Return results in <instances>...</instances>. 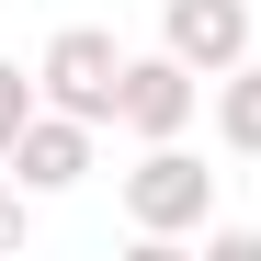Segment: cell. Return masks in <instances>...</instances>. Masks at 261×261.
Here are the masks:
<instances>
[{
    "mask_svg": "<svg viewBox=\"0 0 261 261\" xmlns=\"http://www.w3.org/2000/svg\"><path fill=\"white\" fill-rule=\"evenodd\" d=\"M159 46L182 68H216V80H227L250 57V0H170V12H159Z\"/></svg>",
    "mask_w": 261,
    "mask_h": 261,
    "instance_id": "4",
    "label": "cell"
},
{
    "mask_svg": "<svg viewBox=\"0 0 261 261\" xmlns=\"http://www.w3.org/2000/svg\"><path fill=\"white\" fill-rule=\"evenodd\" d=\"M0 250H23V193L0 182Z\"/></svg>",
    "mask_w": 261,
    "mask_h": 261,
    "instance_id": "9",
    "label": "cell"
},
{
    "mask_svg": "<svg viewBox=\"0 0 261 261\" xmlns=\"http://www.w3.org/2000/svg\"><path fill=\"white\" fill-rule=\"evenodd\" d=\"M0 159H12V182H23V193H68L80 170H91V125H80V114H57V102H46V114H34L23 137L0 148Z\"/></svg>",
    "mask_w": 261,
    "mask_h": 261,
    "instance_id": "5",
    "label": "cell"
},
{
    "mask_svg": "<svg viewBox=\"0 0 261 261\" xmlns=\"http://www.w3.org/2000/svg\"><path fill=\"white\" fill-rule=\"evenodd\" d=\"M204 250L216 261H261V227H204Z\"/></svg>",
    "mask_w": 261,
    "mask_h": 261,
    "instance_id": "8",
    "label": "cell"
},
{
    "mask_svg": "<svg viewBox=\"0 0 261 261\" xmlns=\"http://www.w3.org/2000/svg\"><path fill=\"white\" fill-rule=\"evenodd\" d=\"M34 114H46V80H23L12 57H0V148H12V137H23Z\"/></svg>",
    "mask_w": 261,
    "mask_h": 261,
    "instance_id": "7",
    "label": "cell"
},
{
    "mask_svg": "<svg viewBox=\"0 0 261 261\" xmlns=\"http://www.w3.org/2000/svg\"><path fill=\"white\" fill-rule=\"evenodd\" d=\"M125 216H137V239H182V227L216 216V170L182 137H148V159L125 170Z\"/></svg>",
    "mask_w": 261,
    "mask_h": 261,
    "instance_id": "1",
    "label": "cell"
},
{
    "mask_svg": "<svg viewBox=\"0 0 261 261\" xmlns=\"http://www.w3.org/2000/svg\"><path fill=\"white\" fill-rule=\"evenodd\" d=\"M34 80H46V102H57V114L114 125V102H125V46H114L102 23H57V34H46V57H34Z\"/></svg>",
    "mask_w": 261,
    "mask_h": 261,
    "instance_id": "2",
    "label": "cell"
},
{
    "mask_svg": "<svg viewBox=\"0 0 261 261\" xmlns=\"http://www.w3.org/2000/svg\"><path fill=\"white\" fill-rule=\"evenodd\" d=\"M216 137H227L239 159H261V68H250V57L227 68V91H216Z\"/></svg>",
    "mask_w": 261,
    "mask_h": 261,
    "instance_id": "6",
    "label": "cell"
},
{
    "mask_svg": "<svg viewBox=\"0 0 261 261\" xmlns=\"http://www.w3.org/2000/svg\"><path fill=\"white\" fill-rule=\"evenodd\" d=\"M193 102H204V68H182V57H125V102H114V125L125 137H182L193 125Z\"/></svg>",
    "mask_w": 261,
    "mask_h": 261,
    "instance_id": "3",
    "label": "cell"
}]
</instances>
